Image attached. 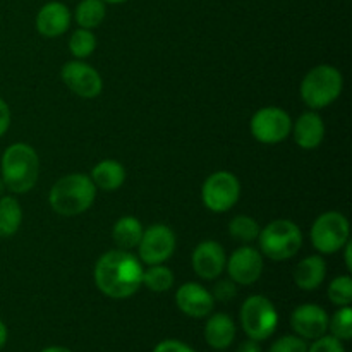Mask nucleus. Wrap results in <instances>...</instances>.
I'll use <instances>...</instances> for the list:
<instances>
[{"label": "nucleus", "mask_w": 352, "mask_h": 352, "mask_svg": "<svg viewBox=\"0 0 352 352\" xmlns=\"http://www.w3.org/2000/svg\"><path fill=\"white\" fill-rule=\"evenodd\" d=\"M95 282L107 298L127 299L143 285V265L129 251H109L96 261Z\"/></svg>", "instance_id": "1"}, {"label": "nucleus", "mask_w": 352, "mask_h": 352, "mask_svg": "<svg viewBox=\"0 0 352 352\" xmlns=\"http://www.w3.org/2000/svg\"><path fill=\"white\" fill-rule=\"evenodd\" d=\"M40 175V158L26 143H14L2 155V181L6 189L24 195L34 188Z\"/></svg>", "instance_id": "2"}, {"label": "nucleus", "mask_w": 352, "mask_h": 352, "mask_svg": "<svg viewBox=\"0 0 352 352\" xmlns=\"http://www.w3.org/2000/svg\"><path fill=\"white\" fill-rule=\"evenodd\" d=\"M96 188L86 174H69L58 179L50 189L48 203L62 217H76L93 205Z\"/></svg>", "instance_id": "3"}, {"label": "nucleus", "mask_w": 352, "mask_h": 352, "mask_svg": "<svg viewBox=\"0 0 352 352\" xmlns=\"http://www.w3.org/2000/svg\"><path fill=\"white\" fill-rule=\"evenodd\" d=\"M344 78L333 65H316L301 81V98L309 109L320 110L332 105L340 96Z\"/></svg>", "instance_id": "4"}, {"label": "nucleus", "mask_w": 352, "mask_h": 352, "mask_svg": "<svg viewBox=\"0 0 352 352\" xmlns=\"http://www.w3.org/2000/svg\"><path fill=\"white\" fill-rule=\"evenodd\" d=\"M261 253L274 261L291 260L302 246V232L292 220H274L258 234Z\"/></svg>", "instance_id": "5"}, {"label": "nucleus", "mask_w": 352, "mask_h": 352, "mask_svg": "<svg viewBox=\"0 0 352 352\" xmlns=\"http://www.w3.org/2000/svg\"><path fill=\"white\" fill-rule=\"evenodd\" d=\"M278 323L274 302L265 296H251L241 308V325L246 336L254 342L267 340Z\"/></svg>", "instance_id": "6"}, {"label": "nucleus", "mask_w": 352, "mask_h": 352, "mask_svg": "<svg viewBox=\"0 0 352 352\" xmlns=\"http://www.w3.org/2000/svg\"><path fill=\"white\" fill-rule=\"evenodd\" d=\"M349 220L342 213L327 212L313 222L309 237H311L313 246L320 253L332 254L346 246V243L349 241Z\"/></svg>", "instance_id": "7"}, {"label": "nucleus", "mask_w": 352, "mask_h": 352, "mask_svg": "<svg viewBox=\"0 0 352 352\" xmlns=\"http://www.w3.org/2000/svg\"><path fill=\"white\" fill-rule=\"evenodd\" d=\"M241 196V182L232 172H213L205 181L201 189V199L208 210L215 213H226L234 208Z\"/></svg>", "instance_id": "8"}, {"label": "nucleus", "mask_w": 352, "mask_h": 352, "mask_svg": "<svg viewBox=\"0 0 352 352\" xmlns=\"http://www.w3.org/2000/svg\"><path fill=\"white\" fill-rule=\"evenodd\" d=\"M292 131V119L278 107H263L251 117V134L265 144H277L287 140Z\"/></svg>", "instance_id": "9"}, {"label": "nucleus", "mask_w": 352, "mask_h": 352, "mask_svg": "<svg viewBox=\"0 0 352 352\" xmlns=\"http://www.w3.org/2000/svg\"><path fill=\"white\" fill-rule=\"evenodd\" d=\"M140 258L146 265L165 263L175 251V234L174 230L164 223H155L143 230L140 244Z\"/></svg>", "instance_id": "10"}, {"label": "nucleus", "mask_w": 352, "mask_h": 352, "mask_svg": "<svg viewBox=\"0 0 352 352\" xmlns=\"http://www.w3.org/2000/svg\"><path fill=\"white\" fill-rule=\"evenodd\" d=\"M60 78L64 85L81 98H96L102 93L103 81L98 71L86 62L71 60L62 67Z\"/></svg>", "instance_id": "11"}, {"label": "nucleus", "mask_w": 352, "mask_h": 352, "mask_svg": "<svg viewBox=\"0 0 352 352\" xmlns=\"http://www.w3.org/2000/svg\"><path fill=\"white\" fill-rule=\"evenodd\" d=\"M230 280L239 285H251L263 274V258L258 250L243 246L234 251L226 263Z\"/></svg>", "instance_id": "12"}, {"label": "nucleus", "mask_w": 352, "mask_h": 352, "mask_svg": "<svg viewBox=\"0 0 352 352\" xmlns=\"http://www.w3.org/2000/svg\"><path fill=\"white\" fill-rule=\"evenodd\" d=\"M291 325L301 339L316 340L329 330V315L318 305H301L292 311Z\"/></svg>", "instance_id": "13"}, {"label": "nucleus", "mask_w": 352, "mask_h": 352, "mask_svg": "<svg viewBox=\"0 0 352 352\" xmlns=\"http://www.w3.org/2000/svg\"><path fill=\"white\" fill-rule=\"evenodd\" d=\"M227 256L222 244L217 241H203L192 251V268L205 280H213L226 270Z\"/></svg>", "instance_id": "14"}, {"label": "nucleus", "mask_w": 352, "mask_h": 352, "mask_svg": "<svg viewBox=\"0 0 352 352\" xmlns=\"http://www.w3.org/2000/svg\"><path fill=\"white\" fill-rule=\"evenodd\" d=\"M175 302H177V308L191 318H205L213 311V306H215L212 292L196 282L181 285L175 292Z\"/></svg>", "instance_id": "15"}, {"label": "nucleus", "mask_w": 352, "mask_h": 352, "mask_svg": "<svg viewBox=\"0 0 352 352\" xmlns=\"http://www.w3.org/2000/svg\"><path fill=\"white\" fill-rule=\"evenodd\" d=\"M71 26V12L62 2H48L36 16L38 33L47 38H57Z\"/></svg>", "instance_id": "16"}, {"label": "nucleus", "mask_w": 352, "mask_h": 352, "mask_svg": "<svg viewBox=\"0 0 352 352\" xmlns=\"http://www.w3.org/2000/svg\"><path fill=\"white\" fill-rule=\"evenodd\" d=\"M294 141L302 150H315L325 138V124L316 112H306L292 126Z\"/></svg>", "instance_id": "17"}, {"label": "nucleus", "mask_w": 352, "mask_h": 352, "mask_svg": "<svg viewBox=\"0 0 352 352\" xmlns=\"http://www.w3.org/2000/svg\"><path fill=\"white\" fill-rule=\"evenodd\" d=\"M327 275V263L320 254L302 258L294 270V282L302 291H315L323 284Z\"/></svg>", "instance_id": "18"}, {"label": "nucleus", "mask_w": 352, "mask_h": 352, "mask_svg": "<svg viewBox=\"0 0 352 352\" xmlns=\"http://www.w3.org/2000/svg\"><path fill=\"white\" fill-rule=\"evenodd\" d=\"M205 339L213 349H227L236 339V325L232 318L223 313H215L210 316L205 327Z\"/></svg>", "instance_id": "19"}, {"label": "nucleus", "mask_w": 352, "mask_h": 352, "mask_svg": "<svg viewBox=\"0 0 352 352\" xmlns=\"http://www.w3.org/2000/svg\"><path fill=\"white\" fill-rule=\"evenodd\" d=\"M91 181L96 189L102 191H117L126 181V168L117 160H102L91 170Z\"/></svg>", "instance_id": "20"}, {"label": "nucleus", "mask_w": 352, "mask_h": 352, "mask_svg": "<svg viewBox=\"0 0 352 352\" xmlns=\"http://www.w3.org/2000/svg\"><path fill=\"white\" fill-rule=\"evenodd\" d=\"M143 230V226H141V222L136 217H122V219H119L113 223V243L119 246V250H133V248H138V244H140Z\"/></svg>", "instance_id": "21"}, {"label": "nucleus", "mask_w": 352, "mask_h": 352, "mask_svg": "<svg viewBox=\"0 0 352 352\" xmlns=\"http://www.w3.org/2000/svg\"><path fill=\"white\" fill-rule=\"evenodd\" d=\"M23 222V208L12 196L0 198V237H10L19 230Z\"/></svg>", "instance_id": "22"}, {"label": "nucleus", "mask_w": 352, "mask_h": 352, "mask_svg": "<svg viewBox=\"0 0 352 352\" xmlns=\"http://www.w3.org/2000/svg\"><path fill=\"white\" fill-rule=\"evenodd\" d=\"M105 2L103 0H81L76 7V23L79 24V28H85V30H95L105 19Z\"/></svg>", "instance_id": "23"}, {"label": "nucleus", "mask_w": 352, "mask_h": 352, "mask_svg": "<svg viewBox=\"0 0 352 352\" xmlns=\"http://www.w3.org/2000/svg\"><path fill=\"white\" fill-rule=\"evenodd\" d=\"M143 285L153 292H165L174 285V274L164 263L150 265L148 270H143Z\"/></svg>", "instance_id": "24"}, {"label": "nucleus", "mask_w": 352, "mask_h": 352, "mask_svg": "<svg viewBox=\"0 0 352 352\" xmlns=\"http://www.w3.org/2000/svg\"><path fill=\"white\" fill-rule=\"evenodd\" d=\"M260 230L256 220L248 215L234 217L229 223V234L239 243H253L254 239H258Z\"/></svg>", "instance_id": "25"}, {"label": "nucleus", "mask_w": 352, "mask_h": 352, "mask_svg": "<svg viewBox=\"0 0 352 352\" xmlns=\"http://www.w3.org/2000/svg\"><path fill=\"white\" fill-rule=\"evenodd\" d=\"M96 48V36L93 34L91 30H85L79 28L72 33L71 40H69V50L76 58H86L95 52Z\"/></svg>", "instance_id": "26"}, {"label": "nucleus", "mask_w": 352, "mask_h": 352, "mask_svg": "<svg viewBox=\"0 0 352 352\" xmlns=\"http://www.w3.org/2000/svg\"><path fill=\"white\" fill-rule=\"evenodd\" d=\"M329 329L333 337L339 340H349L352 337V309L349 306H342L332 320H329Z\"/></svg>", "instance_id": "27"}, {"label": "nucleus", "mask_w": 352, "mask_h": 352, "mask_svg": "<svg viewBox=\"0 0 352 352\" xmlns=\"http://www.w3.org/2000/svg\"><path fill=\"white\" fill-rule=\"evenodd\" d=\"M329 299L337 306H349L352 302V278L347 275L333 278L329 285Z\"/></svg>", "instance_id": "28"}, {"label": "nucleus", "mask_w": 352, "mask_h": 352, "mask_svg": "<svg viewBox=\"0 0 352 352\" xmlns=\"http://www.w3.org/2000/svg\"><path fill=\"white\" fill-rule=\"evenodd\" d=\"M268 352H308L305 339L298 336H285L275 340Z\"/></svg>", "instance_id": "29"}, {"label": "nucleus", "mask_w": 352, "mask_h": 352, "mask_svg": "<svg viewBox=\"0 0 352 352\" xmlns=\"http://www.w3.org/2000/svg\"><path fill=\"white\" fill-rule=\"evenodd\" d=\"M212 296L213 299H219V301H232L237 296V284L234 280H230V278L217 282Z\"/></svg>", "instance_id": "30"}, {"label": "nucleus", "mask_w": 352, "mask_h": 352, "mask_svg": "<svg viewBox=\"0 0 352 352\" xmlns=\"http://www.w3.org/2000/svg\"><path fill=\"white\" fill-rule=\"evenodd\" d=\"M308 352H346L344 349V346L340 344L339 339H336V337H320V339L315 340V344H313L311 347H309Z\"/></svg>", "instance_id": "31"}, {"label": "nucleus", "mask_w": 352, "mask_h": 352, "mask_svg": "<svg viewBox=\"0 0 352 352\" xmlns=\"http://www.w3.org/2000/svg\"><path fill=\"white\" fill-rule=\"evenodd\" d=\"M153 352H196L188 344L179 342V340H164L155 347Z\"/></svg>", "instance_id": "32"}, {"label": "nucleus", "mask_w": 352, "mask_h": 352, "mask_svg": "<svg viewBox=\"0 0 352 352\" xmlns=\"http://www.w3.org/2000/svg\"><path fill=\"white\" fill-rule=\"evenodd\" d=\"M10 126V109L2 98H0V138L7 133Z\"/></svg>", "instance_id": "33"}, {"label": "nucleus", "mask_w": 352, "mask_h": 352, "mask_svg": "<svg viewBox=\"0 0 352 352\" xmlns=\"http://www.w3.org/2000/svg\"><path fill=\"white\" fill-rule=\"evenodd\" d=\"M236 352H261L260 347L256 346V342L254 340H248V342L241 344L239 349H237Z\"/></svg>", "instance_id": "34"}, {"label": "nucleus", "mask_w": 352, "mask_h": 352, "mask_svg": "<svg viewBox=\"0 0 352 352\" xmlns=\"http://www.w3.org/2000/svg\"><path fill=\"white\" fill-rule=\"evenodd\" d=\"M346 254H344V260H346V265H347V270H351L352 268V258H351V254H352V248H351V243L349 241H347L346 243Z\"/></svg>", "instance_id": "35"}, {"label": "nucleus", "mask_w": 352, "mask_h": 352, "mask_svg": "<svg viewBox=\"0 0 352 352\" xmlns=\"http://www.w3.org/2000/svg\"><path fill=\"white\" fill-rule=\"evenodd\" d=\"M6 342H7V327L3 325V322L0 320V349L6 346Z\"/></svg>", "instance_id": "36"}, {"label": "nucleus", "mask_w": 352, "mask_h": 352, "mask_svg": "<svg viewBox=\"0 0 352 352\" xmlns=\"http://www.w3.org/2000/svg\"><path fill=\"white\" fill-rule=\"evenodd\" d=\"M41 352H72V351L65 349V347H47V349H43Z\"/></svg>", "instance_id": "37"}, {"label": "nucleus", "mask_w": 352, "mask_h": 352, "mask_svg": "<svg viewBox=\"0 0 352 352\" xmlns=\"http://www.w3.org/2000/svg\"><path fill=\"white\" fill-rule=\"evenodd\" d=\"M103 2H107V3H124V2H127V0H103Z\"/></svg>", "instance_id": "38"}, {"label": "nucleus", "mask_w": 352, "mask_h": 352, "mask_svg": "<svg viewBox=\"0 0 352 352\" xmlns=\"http://www.w3.org/2000/svg\"><path fill=\"white\" fill-rule=\"evenodd\" d=\"M3 191H6V184H3V181L0 179V196H2Z\"/></svg>", "instance_id": "39"}]
</instances>
